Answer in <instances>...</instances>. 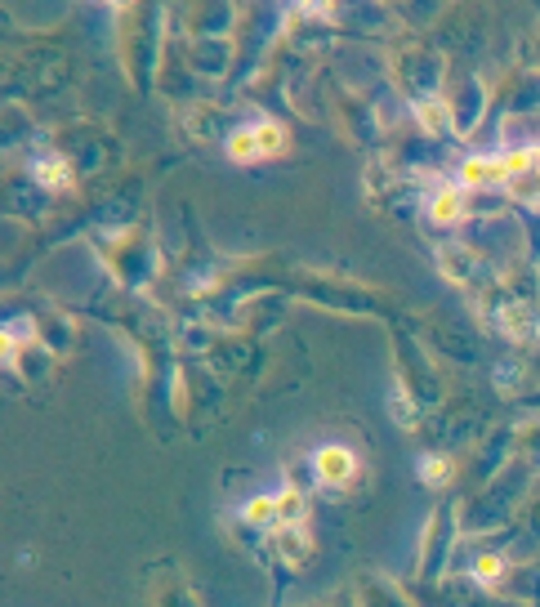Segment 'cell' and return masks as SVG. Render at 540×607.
Segmentation results:
<instances>
[{
    "instance_id": "cell-1",
    "label": "cell",
    "mask_w": 540,
    "mask_h": 607,
    "mask_svg": "<svg viewBox=\"0 0 540 607\" xmlns=\"http://www.w3.org/2000/svg\"><path fill=\"white\" fill-rule=\"evenodd\" d=\"M313 469H317V478H322L326 487H344L353 474H358V460H353L349 447H335V442H331V447H322L313 456Z\"/></svg>"
},
{
    "instance_id": "cell-2",
    "label": "cell",
    "mask_w": 540,
    "mask_h": 607,
    "mask_svg": "<svg viewBox=\"0 0 540 607\" xmlns=\"http://www.w3.org/2000/svg\"><path fill=\"white\" fill-rule=\"evenodd\" d=\"M509 183V170H505V157H465L460 161V183L465 188H482V183Z\"/></svg>"
},
{
    "instance_id": "cell-3",
    "label": "cell",
    "mask_w": 540,
    "mask_h": 607,
    "mask_svg": "<svg viewBox=\"0 0 540 607\" xmlns=\"http://www.w3.org/2000/svg\"><path fill=\"white\" fill-rule=\"evenodd\" d=\"M273 549L286 558V563H304L308 549H313V541L304 536L300 523H273Z\"/></svg>"
},
{
    "instance_id": "cell-4",
    "label": "cell",
    "mask_w": 540,
    "mask_h": 607,
    "mask_svg": "<svg viewBox=\"0 0 540 607\" xmlns=\"http://www.w3.org/2000/svg\"><path fill=\"white\" fill-rule=\"evenodd\" d=\"M500 331L514 335V340H532L540 326H536V313L527 304H505L500 308Z\"/></svg>"
},
{
    "instance_id": "cell-5",
    "label": "cell",
    "mask_w": 540,
    "mask_h": 607,
    "mask_svg": "<svg viewBox=\"0 0 540 607\" xmlns=\"http://www.w3.org/2000/svg\"><path fill=\"white\" fill-rule=\"evenodd\" d=\"M509 188L523 201H540V148H527V166L509 179Z\"/></svg>"
},
{
    "instance_id": "cell-6",
    "label": "cell",
    "mask_w": 540,
    "mask_h": 607,
    "mask_svg": "<svg viewBox=\"0 0 540 607\" xmlns=\"http://www.w3.org/2000/svg\"><path fill=\"white\" fill-rule=\"evenodd\" d=\"M429 215L438 219V224H460V219H465V192H460V188H442L438 197L429 201Z\"/></svg>"
},
{
    "instance_id": "cell-7",
    "label": "cell",
    "mask_w": 540,
    "mask_h": 607,
    "mask_svg": "<svg viewBox=\"0 0 540 607\" xmlns=\"http://www.w3.org/2000/svg\"><path fill=\"white\" fill-rule=\"evenodd\" d=\"M228 157H233L237 166H250V161H259V157H264V148H259V134H255V125H250V130H233V134H228Z\"/></svg>"
},
{
    "instance_id": "cell-8",
    "label": "cell",
    "mask_w": 540,
    "mask_h": 607,
    "mask_svg": "<svg viewBox=\"0 0 540 607\" xmlns=\"http://www.w3.org/2000/svg\"><path fill=\"white\" fill-rule=\"evenodd\" d=\"M416 121L429 134H442V130H447V103H442V99H420L416 103Z\"/></svg>"
},
{
    "instance_id": "cell-9",
    "label": "cell",
    "mask_w": 540,
    "mask_h": 607,
    "mask_svg": "<svg viewBox=\"0 0 540 607\" xmlns=\"http://www.w3.org/2000/svg\"><path fill=\"white\" fill-rule=\"evenodd\" d=\"M36 179H41L45 188H67V183H72V170H67L59 157H41L36 161Z\"/></svg>"
},
{
    "instance_id": "cell-10",
    "label": "cell",
    "mask_w": 540,
    "mask_h": 607,
    "mask_svg": "<svg viewBox=\"0 0 540 607\" xmlns=\"http://www.w3.org/2000/svg\"><path fill=\"white\" fill-rule=\"evenodd\" d=\"M300 514H304V496L295 487H286V491H277V523H300Z\"/></svg>"
},
{
    "instance_id": "cell-11",
    "label": "cell",
    "mask_w": 540,
    "mask_h": 607,
    "mask_svg": "<svg viewBox=\"0 0 540 607\" xmlns=\"http://www.w3.org/2000/svg\"><path fill=\"white\" fill-rule=\"evenodd\" d=\"M255 134H259V148H264V157H273V152L286 148V130L277 121H259Z\"/></svg>"
},
{
    "instance_id": "cell-12",
    "label": "cell",
    "mask_w": 540,
    "mask_h": 607,
    "mask_svg": "<svg viewBox=\"0 0 540 607\" xmlns=\"http://www.w3.org/2000/svg\"><path fill=\"white\" fill-rule=\"evenodd\" d=\"M246 523L264 527V523H277V496H255L246 505Z\"/></svg>"
},
{
    "instance_id": "cell-13",
    "label": "cell",
    "mask_w": 540,
    "mask_h": 607,
    "mask_svg": "<svg viewBox=\"0 0 540 607\" xmlns=\"http://www.w3.org/2000/svg\"><path fill=\"white\" fill-rule=\"evenodd\" d=\"M420 478H424V483H433V487L447 483V460H442V456H424L420 460Z\"/></svg>"
},
{
    "instance_id": "cell-14",
    "label": "cell",
    "mask_w": 540,
    "mask_h": 607,
    "mask_svg": "<svg viewBox=\"0 0 540 607\" xmlns=\"http://www.w3.org/2000/svg\"><path fill=\"white\" fill-rule=\"evenodd\" d=\"M474 572H478V581H482V585H491V581H500V572H505V563H500L496 554H482L478 563H474Z\"/></svg>"
}]
</instances>
